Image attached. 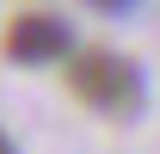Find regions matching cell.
I'll use <instances>...</instances> for the list:
<instances>
[{
  "label": "cell",
  "instance_id": "obj_1",
  "mask_svg": "<svg viewBox=\"0 0 160 154\" xmlns=\"http://www.w3.org/2000/svg\"><path fill=\"white\" fill-rule=\"evenodd\" d=\"M68 86H74L92 111H105V117H129V111L142 105V74H136V62L111 56V49H86V56H74Z\"/></svg>",
  "mask_w": 160,
  "mask_h": 154
},
{
  "label": "cell",
  "instance_id": "obj_2",
  "mask_svg": "<svg viewBox=\"0 0 160 154\" xmlns=\"http://www.w3.org/2000/svg\"><path fill=\"white\" fill-rule=\"evenodd\" d=\"M68 25L56 13H19V19L6 25V56L25 62V68H43V62H62L68 56Z\"/></svg>",
  "mask_w": 160,
  "mask_h": 154
},
{
  "label": "cell",
  "instance_id": "obj_3",
  "mask_svg": "<svg viewBox=\"0 0 160 154\" xmlns=\"http://www.w3.org/2000/svg\"><path fill=\"white\" fill-rule=\"evenodd\" d=\"M92 6H105V13H117V6H129V0H92Z\"/></svg>",
  "mask_w": 160,
  "mask_h": 154
},
{
  "label": "cell",
  "instance_id": "obj_4",
  "mask_svg": "<svg viewBox=\"0 0 160 154\" xmlns=\"http://www.w3.org/2000/svg\"><path fill=\"white\" fill-rule=\"evenodd\" d=\"M0 154H19V148H12V142H6V136H0Z\"/></svg>",
  "mask_w": 160,
  "mask_h": 154
}]
</instances>
